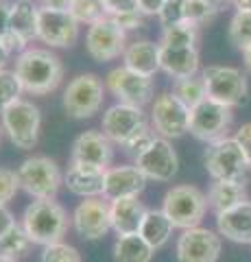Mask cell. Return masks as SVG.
Returning a JSON list of instances; mask_svg holds the SVG:
<instances>
[{"label": "cell", "mask_w": 251, "mask_h": 262, "mask_svg": "<svg viewBox=\"0 0 251 262\" xmlns=\"http://www.w3.org/2000/svg\"><path fill=\"white\" fill-rule=\"evenodd\" d=\"M105 88L118 103L133 105V107L149 105L153 101V92H155L151 77L138 75L127 66H118V68L109 70V75L105 77Z\"/></svg>", "instance_id": "cell-11"}, {"label": "cell", "mask_w": 251, "mask_h": 262, "mask_svg": "<svg viewBox=\"0 0 251 262\" xmlns=\"http://www.w3.org/2000/svg\"><path fill=\"white\" fill-rule=\"evenodd\" d=\"M147 206L138 199V196H129V199H116L109 201V216H111V229L118 236H133L140 232V225L147 214Z\"/></svg>", "instance_id": "cell-21"}, {"label": "cell", "mask_w": 251, "mask_h": 262, "mask_svg": "<svg viewBox=\"0 0 251 262\" xmlns=\"http://www.w3.org/2000/svg\"><path fill=\"white\" fill-rule=\"evenodd\" d=\"M3 131L9 136L11 144L20 151H31L39 140V127H42V114L37 105H33L27 98H20L13 105H9L0 114Z\"/></svg>", "instance_id": "cell-6"}, {"label": "cell", "mask_w": 251, "mask_h": 262, "mask_svg": "<svg viewBox=\"0 0 251 262\" xmlns=\"http://www.w3.org/2000/svg\"><path fill=\"white\" fill-rule=\"evenodd\" d=\"M70 15L79 24H87V27H92L94 22H99L107 13H105V7H103L101 0H72Z\"/></svg>", "instance_id": "cell-33"}, {"label": "cell", "mask_w": 251, "mask_h": 262, "mask_svg": "<svg viewBox=\"0 0 251 262\" xmlns=\"http://www.w3.org/2000/svg\"><path fill=\"white\" fill-rule=\"evenodd\" d=\"M42 7H48V9H57V11H70L72 0H42Z\"/></svg>", "instance_id": "cell-47"}, {"label": "cell", "mask_w": 251, "mask_h": 262, "mask_svg": "<svg viewBox=\"0 0 251 262\" xmlns=\"http://www.w3.org/2000/svg\"><path fill=\"white\" fill-rule=\"evenodd\" d=\"M135 166L142 170L144 177L153 182H171L179 168V158L173 149V144L166 138H155L144 153L135 158Z\"/></svg>", "instance_id": "cell-17"}, {"label": "cell", "mask_w": 251, "mask_h": 262, "mask_svg": "<svg viewBox=\"0 0 251 262\" xmlns=\"http://www.w3.org/2000/svg\"><path fill=\"white\" fill-rule=\"evenodd\" d=\"M155 138H157L155 129H153L151 125H147L144 129H140V131H138V134H135V136L131 138V140H129V142L123 146V149H125L127 153H131L133 158H138V155H140V153H144V151L149 149V146H151V142L155 140Z\"/></svg>", "instance_id": "cell-39"}, {"label": "cell", "mask_w": 251, "mask_h": 262, "mask_svg": "<svg viewBox=\"0 0 251 262\" xmlns=\"http://www.w3.org/2000/svg\"><path fill=\"white\" fill-rule=\"evenodd\" d=\"M206 196H208V208H212L216 214L227 212L232 208L240 206V203L249 201L245 186L236 182H212Z\"/></svg>", "instance_id": "cell-26"}, {"label": "cell", "mask_w": 251, "mask_h": 262, "mask_svg": "<svg viewBox=\"0 0 251 262\" xmlns=\"http://www.w3.org/2000/svg\"><path fill=\"white\" fill-rule=\"evenodd\" d=\"M111 160H114V149L103 131L87 129L72 144L70 164H83V166L107 170L111 168Z\"/></svg>", "instance_id": "cell-18"}, {"label": "cell", "mask_w": 251, "mask_h": 262, "mask_svg": "<svg viewBox=\"0 0 251 262\" xmlns=\"http://www.w3.org/2000/svg\"><path fill=\"white\" fill-rule=\"evenodd\" d=\"M0 42H3V44L7 46V51H9L11 55H13V53H18V55H20V53H24V51L29 48V46H27V44H29L27 39H22V37L18 35V33H13L11 29L7 31L3 37H0Z\"/></svg>", "instance_id": "cell-43"}, {"label": "cell", "mask_w": 251, "mask_h": 262, "mask_svg": "<svg viewBox=\"0 0 251 262\" xmlns=\"http://www.w3.org/2000/svg\"><path fill=\"white\" fill-rule=\"evenodd\" d=\"M155 249L140 234L118 236L114 243V262H151Z\"/></svg>", "instance_id": "cell-28"}, {"label": "cell", "mask_w": 251, "mask_h": 262, "mask_svg": "<svg viewBox=\"0 0 251 262\" xmlns=\"http://www.w3.org/2000/svg\"><path fill=\"white\" fill-rule=\"evenodd\" d=\"M37 24H39V7L33 0H13L9 29L18 33L27 42H33V39H37Z\"/></svg>", "instance_id": "cell-25"}, {"label": "cell", "mask_w": 251, "mask_h": 262, "mask_svg": "<svg viewBox=\"0 0 251 262\" xmlns=\"http://www.w3.org/2000/svg\"><path fill=\"white\" fill-rule=\"evenodd\" d=\"M223 249V236L208 227L184 229L175 243L177 262H216Z\"/></svg>", "instance_id": "cell-13"}, {"label": "cell", "mask_w": 251, "mask_h": 262, "mask_svg": "<svg viewBox=\"0 0 251 262\" xmlns=\"http://www.w3.org/2000/svg\"><path fill=\"white\" fill-rule=\"evenodd\" d=\"M9 15H11V3L0 0V37L9 31Z\"/></svg>", "instance_id": "cell-46"}, {"label": "cell", "mask_w": 251, "mask_h": 262, "mask_svg": "<svg viewBox=\"0 0 251 262\" xmlns=\"http://www.w3.org/2000/svg\"><path fill=\"white\" fill-rule=\"evenodd\" d=\"M230 42L238 48L240 53H245L251 48V13L236 11L230 20Z\"/></svg>", "instance_id": "cell-32"}, {"label": "cell", "mask_w": 251, "mask_h": 262, "mask_svg": "<svg viewBox=\"0 0 251 262\" xmlns=\"http://www.w3.org/2000/svg\"><path fill=\"white\" fill-rule=\"evenodd\" d=\"M127 33L116 24L114 18L105 15L99 22H94L92 27H87L85 33V48L87 55L99 63H107L118 59L120 55L127 51Z\"/></svg>", "instance_id": "cell-10"}, {"label": "cell", "mask_w": 251, "mask_h": 262, "mask_svg": "<svg viewBox=\"0 0 251 262\" xmlns=\"http://www.w3.org/2000/svg\"><path fill=\"white\" fill-rule=\"evenodd\" d=\"M149 179L135 164H123V166H111L105 170V192L103 196L107 201L129 199L138 196L147 188Z\"/></svg>", "instance_id": "cell-19"}, {"label": "cell", "mask_w": 251, "mask_h": 262, "mask_svg": "<svg viewBox=\"0 0 251 262\" xmlns=\"http://www.w3.org/2000/svg\"><path fill=\"white\" fill-rule=\"evenodd\" d=\"M20 225L24 227L31 243L46 247L53 243H61L68 232L70 219L63 206H59L55 199H35L24 210Z\"/></svg>", "instance_id": "cell-2"}, {"label": "cell", "mask_w": 251, "mask_h": 262, "mask_svg": "<svg viewBox=\"0 0 251 262\" xmlns=\"http://www.w3.org/2000/svg\"><path fill=\"white\" fill-rule=\"evenodd\" d=\"M232 5L236 7V11L251 13V0H232Z\"/></svg>", "instance_id": "cell-48"}, {"label": "cell", "mask_w": 251, "mask_h": 262, "mask_svg": "<svg viewBox=\"0 0 251 262\" xmlns=\"http://www.w3.org/2000/svg\"><path fill=\"white\" fill-rule=\"evenodd\" d=\"M242 61H245V68H247V72L251 75V48H247V51L242 53Z\"/></svg>", "instance_id": "cell-50"}, {"label": "cell", "mask_w": 251, "mask_h": 262, "mask_svg": "<svg viewBox=\"0 0 251 262\" xmlns=\"http://www.w3.org/2000/svg\"><path fill=\"white\" fill-rule=\"evenodd\" d=\"M151 127L166 140L181 138L190 131V110L173 92H164L151 105Z\"/></svg>", "instance_id": "cell-12"}, {"label": "cell", "mask_w": 251, "mask_h": 262, "mask_svg": "<svg viewBox=\"0 0 251 262\" xmlns=\"http://www.w3.org/2000/svg\"><path fill=\"white\" fill-rule=\"evenodd\" d=\"M37 39L51 48H70L79 39V22L70 11H57L39 7Z\"/></svg>", "instance_id": "cell-15"}, {"label": "cell", "mask_w": 251, "mask_h": 262, "mask_svg": "<svg viewBox=\"0 0 251 262\" xmlns=\"http://www.w3.org/2000/svg\"><path fill=\"white\" fill-rule=\"evenodd\" d=\"M234 140L238 142V146L242 149V153H245L247 162L251 164V120L238 127V131L234 134Z\"/></svg>", "instance_id": "cell-42"}, {"label": "cell", "mask_w": 251, "mask_h": 262, "mask_svg": "<svg viewBox=\"0 0 251 262\" xmlns=\"http://www.w3.org/2000/svg\"><path fill=\"white\" fill-rule=\"evenodd\" d=\"M18 190H20L18 173L11 168H0V206H7Z\"/></svg>", "instance_id": "cell-38"}, {"label": "cell", "mask_w": 251, "mask_h": 262, "mask_svg": "<svg viewBox=\"0 0 251 262\" xmlns=\"http://www.w3.org/2000/svg\"><path fill=\"white\" fill-rule=\"evenodd\" d=\"M63 186L81 199H96L105 192V170L83 164H70L63 173Z\"/></svg>", "instance_id": "cell-20"}, {"label": "cell", "mask_w": 251, "mask_h": 262, "mask_svg": "<svg viewBox=\"0 0 251 262\" xmlns=\"http://www.w3.org/2000/svg\"><path fill=\"white\" fill-rule=\"evenodd\" d=\"M101 3H103L105 13H107L109 18H116V15L138 11V0H101Z\"/></svg>", "instance_id": "cell-40"}, {"label": "cell", "mask_w": 251, "mask_h": 262, "mask_svg": "<svg viewBox=\"0 0 251 262\" xmlns=\"http://www.w3.org/2000/svg\"><path fill=\"white\" fill-rule=\"evenodd\" d=\"M184 5H186V0H166L164 7H162L159 13H157L162 29L184 22Z\"/></svg>", "instance_id": "cell-37"}, {"label": "cell", "mask_w": 251, "mask_h": 262, "mask_svg": "<svg viewBox=\"0 0 251 262\" xmlns=\"http://www.w3.org/2000/svg\"><path fill=\"white\" fill-rule=\"evenodd\" d=\"M218 9L214 5L206 3V0H186L184 5V20L194 24V27H203V24H210L216 18Z\"/></svg>", "instance_id": "cell-34"}, {"label": "cell", "mask_w": 251, "mask_h": 262, "mask_svg": "<svg viewBox=\"0 0 251 262\" xmlns=\"http://www.w3.org/2000/svg\"><path fill=\"white\" fill-rule=\"evenodd\" d=\"M144 18L147 15H142L140 11H131V13H123V15H116V24L125 33L127 31H138V29H144Z\"/></svg>", "instance_id": "cell-41"}, {"label": "cell", "mask_w": 251, "mask_h": 262, "mask_svg": "<svg viewBox=\"0 0 251 262\" xmlns=\"http://www.w3.org/2000/svg\"><path fill=\"white\" fill-rule=\"evenodd\" d=\"M208 90V98L227 105V107H240L249 101V83L245 72L234 66H208L201 72Z\"/></svg>", "instance_id": "cell-7"}, {"label": "cell", "mask_w": 251, "mask_h": 262, "mask_svg": "<svg viewBox=\"0 0 251 262\" xmlns=\"http://www.w3.org/2000/svg\"><path fill=\"white\" fill-rule=\"evenodd\" d=\"M15 225V219H13V212L7 208V206H0V241L3 236L9 232V229Z\"/></svg>", "instance_id": "cell-45"}, {"label": "cell", "mask_w": 251, "mask_h": 262, "mask_svg": "<svg viewBox=\"0 0 251 262\" xmlns=\"http://www.w3.org/2000/svg\"><path fill=\"white\" fill-rule=\"evenodd\" d=\"M203 166L212 182H236L247 186L251 179V164L247 162L238 142L230 136L208 144L203 153Z\"/></svg>", "instance_id": "cell-3"}, {"label": "cell", "mask_w": 251, "mask_h": 262, "mask_svg": "<svg viewBox=\"0 0 251 262\" xmlns=\"http://www.w3.org/2000/svg\"><path fill=\"white\" fill-rule=\"evenodd\" d=\"M0 262H18V260H13V258H9V256H3V253H0Z\"/></svg>", "instance_id": "cell-52"}, {"label": "cell", "mask_w": 251, "mask_h": 262, "mask_svg": "<svg viewBox=\"0 0 251 262\" xmlns=\"http://www.w3.org/2000/svg\"><path fill=\"white\" fill-rule=\"evenodd\" d=\"M105 83L99 75L94 72H85V75H77L63 90V110L70 118L83 120L92 118L99 114L105 101Z\"/></svg>", "instance_id": "cell-8"}, {"label": "cell", "mask_w": 251, "mask_h": 262, "mask_svg": "<svg viewBox=\"0 0 251 262\" xmlns=\"http://www.w3.org/2000/svg\"><path fill=\"white\" fill-rule=\"evenodd\" d=\"M166 0H138V11L142 15H157Z\"/></svg>", "instance_id": "cell-44"}, {"label": "cell", "mask_w": 251, "mask_h": 262, "mask_svg": "<svg viewBox=\"0 0 251 262\" xmlns=\"http://www.w3.org/2000/svg\"><path fill=\"white\" fill-rule=\"evenodd\" d=\"M39 262H81V253L77 247L61 241V243H53L42 247Z\"/></svg>", "instance_id": "cell-36"}, {"label": "cell", "mask_w": 251, "mask_h": 262, "mask_svg": "<svg viewBox=\"0 0 251 262\" xmlns=\"http://www.w3.org/2000/svg\"><path fill=\"white\" fill-rule=\"evenodd\" d=\"M216 229L232 243L251 245V201L216 214Z\"/></svg>", "instance_id": "cell-22"}, {"label": "cell", "mask_w": 251, "mask_h": 262, "mask_svg": "<svg viewBox=\"0 0 251 262\" xmlns=\"http://www.w3.org/2000/svg\"><path fill=\"white\" fill-rule=\"evenodd\" d=\"M162 210L171 219V223L184 232V229L201 225V221L208 212V196L197 186H173L162 199Z\"/></svg>", "instance_id": "cell-4"}, {"label": "cell", "mask_w": 251, "mask_h": 262, "mask_svg": "<svg viewBox=\"0 0 251 262\" xmlns=\"http://www.w3.org/2000/svg\"><path fill=\"white\" fill-rule=\"evenodd\" d=\"M199 51L197 48H171L159 44V70L168 77L186 79L199 72Z\"/></svg>", "instance_id": "cell-23"}, {"label": "cell", "mask_w": 251, "mask_h": 262, "mask_svg": "<svg viewBox=\"0 0 251 262\" xmlns=\"http://www.w3.org/2000/svg\"><path fill=\"white\" fill-rule=\"evenodd\" d=\"M173 229H175V225L171 223V219L164 214V210L151 208V210H147V214H144V221H142L140 232L138 234H140L153 249H162L168 241H171Z\"/></svg>", "instance_id": "cell-27"}, {"label": "cell", "mask_w": 251, "mask_h": 262, "mask_svg": "<svg viewBox=\"0 0 251 262\" xmlns=\"http://www.w3.org/2000/svg\"><path fill=\"white\" fill-rule=\"evenodd\" d=\"M72 227L83 241H99L111 229L109 203L105 196L83 199L72 212Z\"/></svg>", "instance_id": "cell-16"}, {"label": "cell", "mask_w": 251, "mask_h": 262, "mask_svg": "<svg viewBox=\"0 0 251 262\" xmlns=\"http://www.w3.org/2000/svg\"><path fill=\"white\" fill-rule=\"evenodd\" d=\"M123 66L144 77H153L159 70V44L151 39H138L127 46L123 55Z\"/></svg>", "instance_id": "cell-24"}, {"label": "cell", "mask_w": 251, "mask_h": 262, "mask_svg": "<svg viewBox=\"0 0 251 262\" xmlns=\"http://www.w3.org/2000/svg\"><path fill=\"white\" fill-rule=\"evenodd\" d=\"M232 122H234L232 107L216 103L212 98H206L201 105L190 110V131L188 134H192L201 142L212 144V142L227 138Z\"/></svg>", "instance_id": "cell-9"}, {"label": "cell", "mask_w": 251, "mask_h": 262, "mask_svg": "<svg viewBox=\"0 0 251 262\" xmlns=\"http://www.w3.org/2000/svg\"><path fill=\"white\" fill-rule=\"evenodd\" d=\"M206 3H210V5H214V7H216V9H218V11H221V9H223V7H225V5H232V0H206Z\"/></svg>", "instance_id": "cell-51"}, {"label": "cell", "mask_w": 251, "mask_h": 262, "mask_svg": "<svg viewBox=\"0 0 251 262\" xmlns=\"http://www.w3.org/2000/svg\"><path fill=\"white\" fill-rule=\"evenodd\" d=\"M149 122L144 116L142 107H133V105L116 103L107 107V112L103 114L101 120V131L107 136V140L111 144L125 146L140 129H144Z\"/></svg>", "instance_id": "cell-14"}, {"label": "cell", "mask_w": 251, "mask_h": 262, "mask_svg": "<svg viewBox=\"0 0 251 262\" xmlns=\"http://www.w3.org/2000/svg\"><path fill=\"white\" fill-rule=\"evenodd\" d=\"M199 42V27H194L190 22H179L173 27L162 29L159 44L171 46V48H197Z\"/></svg>", "instance_id": "cell-30"}, {"label": "cell", "mask_w": 251, "mask_h": 262, "mask_svg": "<svg viewBox=\"0 0 251 262\" xmlns=\"http://www.w3.org/2000/svg\"><path fill=\"white\" fill-rule=\"evenodd\" d=\"M15 173L20 179V188L33 199H55V194L63 186V175L57 162L46 155L27 158Z\"/></svg>", "instance_id": "cell-5"}, {"label": "cell", "mask_w": 251, "mask_h": 262, "mask_svg": "<svg viewBox=\"0 0 251 262\" xmlns=\"http://www.w3.org/2000/svg\"><path fill=\"white\" fill-rule=\"evenodd\" d=\"M15 77L31 96H44L59 88L63 79V63L48 48H27L15 57Z\"/></svg>", "instance_id": "cell-1"}, {"label": "cell", "mask_w": 251, "mask_h": 262, "mask_svg": "<svg viewBox=\"0 0 251 262\" xmlns=\"http://www.w3.org/2000/svg\"><path fill=\"white\" fill-rule=\"evenodd\" d=\"M9 57H11V53L7 51V46L0 42V70H5V66H7V61H9Z\"/></svg>", "instance_id": "cell-49"}, {"label": "cell", "mask_w": 251, "mask_h": 262, "mask_svg": "<svg viewBox=\"0 0 251 262\" xmlns=\"http://www.w3.org/2000/svg\"><path fill=\"white\" fill-rule=\"evenodd\" d=\"M173 94L179 98L188 110H194L208 98V90L203 83V77H186V79H175L173 81Z\"/></svg>", "instance_id": "cell-29"}, {"label": "cell", "mask_w": 251, "mask_h": 262, "mask_svg": "<svg viewBox=\"0 0 251 262\" xmlns=\"http://www.w3.org/2000/svg\"><path fill=\"white\" fill-rule=\"evenodd\" d=\"M31 245L33 243H31L27 232H24V227L20 223H15L9 232L3 236V241H0V253H3V256H9L13 260H18L20 256L27 253V249L31 247Z\"/></svg>", "instance_id": "cell-31"}, {"label": "cell", "mask_w": 251, "mask_h": 262, "mask_svg": "<svg viewBox=\"0 0 251 262\" xmlns=\"http://www.w3.org/2000/svg\"><path fill=\"white\" fill-rule=\"evenodd\" d=\"M22 94H24V90L20 85V79L15 77V72L0 70V114L15 101H20Z\"/></svg>", "instance_id": "cell-35"}]
</instances>
